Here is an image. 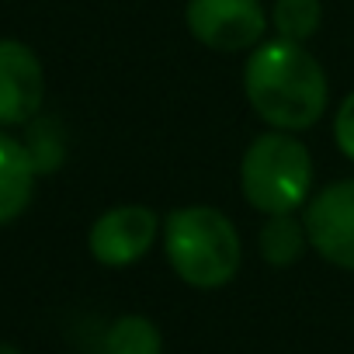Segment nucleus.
Listing matches in <instances>:
<instances>
[{"label":"nucleus","mask_w":354,"mask_h":354,"mask_svg":"<svg viewBox=\"0 0 354 354\" xmlns=\"http://www.w3.org/2000/svg\"><path fill=\"white\" fill-rule=\"evenodd\" d=\"M243 94L254 115L268 129L281 132H306L330 108V80L323 63L302 42L278 35L247 53Z\"/></svg>","instance_id":"nucleus-1"},{"label":"nucleus","mask_w":354,"mask_h":354,"mask_svg":"<svg viewBox=\"0 0 354 354\" xmlns=\"http://www.w3.org/2000/svg\"><path fill=\"white\" fill-rule=\"evenodd\" d=\"M163 257L188 288H226L243 268V236L216 205H181L163 219Z\"/></svg>","instance_id":"nucleus-2"},{"label":"nucleus","mask_w":354,"mask_h":354,"mask_svg":"<svg viewBox=\"0 0 354 354\" xmlns=\"http://www.w3.org/2000/svg\"><path fill=\"white\" fill-rule=\"evenodd\" d=\"M240 195L261 216L302 212L313 198V153L299 132L268 129L240 156Z\"/></svg>","instance_id":"nucleus-3"},{"label":"nucleus","mask_w":354,"mask_h":354,"mask_svg":"<svg viewBox=\"0 0 354 354\" xmlns=\"http://www.w3.org/2000/svg\"><path fill=\"white\" fill-rule=\"evenodd\" d=\"M185 28L212 53H250L268 39L271 18L261 0H188Z\"/></svg>","instance_id":"nucleus-4"},{"label":"nucleus","mask_w":354,"mask_h":354,"mask_svg":"<svg viewBox=\"0 0 354 354\" xmlns=\"http://www.w3.org/2000/svg\"><path fill=\"white\" fill-rule=\"evenodd\" d=\"M163 233V219L149 205H111L87 230V250L101 268H132L139 264Z\"/></svg>","instance_id":"nucleus-5"},{"label":"nucleus","mask_w":354,"mask_h":354,"mask_svg":"<svg viewBox=\"0 0 354 354\" xmlns=\"http://www.w3.org/2000/svg\"><path fill=\"white\" fill-rule=\"evenodd\" d=\"M309 250L330 268L354 271V177L323 185L302 209Z\"/></svg>","instance_id":"nucleus-6"},{"label":"nucleus","mask_w":354,"mask_h":354,"mask_svg":"<svg viewBox=\"0 0 354 354\" xmlns=\"http://www.w3.org/2000/svg\"><path fill=\"white\" fill-rule=\"evenodd\" d=\"M46 66L21 39H0V129H18L42 115Z\"/></svg>","instance_id":"nucleus-7"},{"label":"nucleus","mask_w":354,"mask_h":354,"mask_svg":"<svg viewBox=\"0 0 354 354\" xmlns=\"http://www.w3.org/2000/svg\"><path fill=\"white\" fill-rule=\"evenodd\" d=\"M39 170L25 149V139L0 129V226L21 219L35 198Z\"/></svg>","instance_id":"nucleus-8"},{"label":"nucleus","mask_w":354,"mask_h":354,"mask_svg":"<svg viewBox=\"0 0 354 354\" xmlns=\"http://www.w3.org/2000/svg\"><path fill=\"white\" fill-rule=\"evenodd\" d=\"M257 250L264 257L268 268H292L302 261V254L309 250V233L299 212H285V216H264V226L257 233Z\"/></svg>","instance_id":"nucleus-9"},{"label":"nucleus","mask_w":354,"mask_h":354,"mask_svg":"<svg viewBox=\"0 0 354 354\" xmlns=\"http://www.w3.org/2000/svg\"><path fill=\"white\" fill-rule=\"evenodd\" d=\"M101 354H163V330L142 313H122L108 323Z\"/></svg>","instance_id":"nucleus-10"},{"label":"nucleus","mask_w":354,"mask_h":354,"mask_svg":"<svg viewBox=\"0 0 354 354\" xmlns=\"http://www.w3.org/2000/svg\"><path fill=\"white\" fill-rule=\"evenodd\" d=\"M271 35L288 42H309L323 25V0H274L268 8Z\"/></svg>","instance_id":"nucleus-11"},{"label":"nucleus","mask_w":354,"mask_h":354,"mask_svg":"<svg viewBox=\"0 0 354 354\" xmlns=\"http://www.w3.org/2000/svg\"><path fill=\"white\" fill-rule=\"evenodd\" d=\"M25 129H28V132H25V149H28V156H32L39 177L59 170L63 160H66V139H63L59 125H56L53 118H42V115H39V118H32Z\"/></svg>","instance_id":"nucleus-12"},{"label":"nucleus","mask_w":354,"mask_h":354,"mask_svg":"<svg viewBox=\"0 0 354 354\" xmlns=\"http://www.w3.org/2000/svg\"><path fill=\"white\" fill-rule=\"evenodd\" d=\"M333 142H337V149L354 163V91L337 104V111H333Z\"/></svg>","instance_id":"nucleus-13"},{"label":"nucleus","mask_w":354,"mask_h":354,"mask_svg":"<svg viewBox=\"0 0 354 354\" xmlns=\"http://www.w3.org/2000/svg\"><path fill=\"white\" fill-rule=\"evenodd\" d=\"M0 354H28V351H21V347H15L8 340H0Z\"/></svg>","instance_id":"nucleus-14"}]
</instances>
